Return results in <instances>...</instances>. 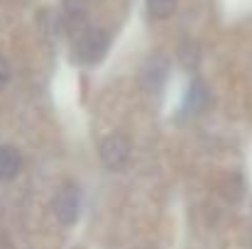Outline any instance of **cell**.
<instances>
[{"label": "cell", "mask_w": 252, "mask_h": 249, "mask_svg": "<svg viewBox=\"0 0 252 249\" xmlns=\"http://www.w3.org/2000/svg\"><path fill=\"white\" fill-rule=\"evenodd\" d=\"M22 168V157L15 147H0V181H12Z\"/></svg>", "instance_id": "cell-6"}, {"label": "cell", "mask_w": 252, "mask_h": 249, "mask_svg": "<svg viewBox=\"0 0 252 249\" xmlns=\"http://www.w3.org/2000/svg\"><path fill=\"white\" fill-rule=\"evenodd\" d=\"M130 159V142L123 135H110L100 144V162L108 166L110 171H118L127 164Z\"/></svg>", "instance_id": "cell-2"}, {"label": "cell", "mask_w": 252, "mask_h": 249, "mask_svg": "<svg viewBox=\"0 0 252 249\" xmlns=\"http://www.w3.org/2000/svg\"><path fill=\"white\" fill-rule=\"evenodd\" d=\"M79 210H81V198L76 186H64L54 198V215L59 218L62 225H74L79 220Z\"/></svg>", "instance_id": "cell-3"}, {"label": "cell", "mask_w": 252, "mask_h": 249, "mask_svg": "<svg viewBox=\"0 0 252 249\" xmlns=\"http://www.w3.org/2000/svg\"><path fill=\"white\" fill-rule=\"evenodd\" d=\"M108 44H110V39L103 29H95V27L84 29L76 39V59L84 64H95L105 56Z\"/></svg>", "instance_id": "cell-1"}, {"label": "cell", "mask_w": 252, "mask_h": 249, "mask_svg": "<svg viewBox=\"0 0 252 249\" xmlns=\"http://www.w3.org/2000/svg\"><path fill=\"white\" fill-rule=\"evenodd\" d=\"M10 81V66H7V61L0 56V90L5 88V83Z\"/></svg>", "instance_id": "cell-8"}, {"label": "cell", "mask_w": 252, "mask_h": 249, "mask_svg": "<svg viewBox=\"0 0 252 249\" xmlns=\"http://www.w3.org/2000/svg\"><path fill=\"white\" fill-rule=\"evenodd\" d=\"M208 103V88L203 81H191L186 95H184V112L186 115H196L206 108Z\"/></svg>", "instance_id": "cell-5"}, {"label": "cell", "mask_w": 252, "mask_h": 249, "mask_svg": "<svg viewBox=\"0 0 252 249\" xmlns=\"http://www.w3.org/2000/svg\"><path fill=\"white\" fill-rule=\"evenodd\" d=\"M167 71H169L167 59L164 56H152L145 64V69H142V81H145V85L150 90H157L164 83V79H167Z\"/></svg>", "instance_id": "cell-4"}, {"label": "cell", "mask_w": 252, "mask_h": 249, "mask_svg": "<svg viewBox=\"0 0 252 249\" xmlns=\"http://www.w3.org/2000/svg\"><path fill=\"white\" fill-rule=\"evenodd\" d=\"M176 2H179V0H147V12H150L155 20H167V17L174 15Z\"/></svg>", "instance_id": "cell-7"}]
</instances>
